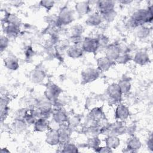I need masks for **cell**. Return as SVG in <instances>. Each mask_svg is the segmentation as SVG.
<instances>
[{"label": "cell", "instance_id": "6da1fadb", "mask_svg": "<svg viewBox=\"0 0 153 153\" xmlns=\"http://www.w3.org/2000/svg\"><path fill=\"white\" fill-rule=\"evenodd\" d=\"M153 19L152 6L147 9H139L134 12L129 20V25L133 27L143 26L146 23H150Z\"/></svg>", "mask_w": 153, "mask_h": 153}, {"label": "cell", "instance_id": "7a4b0ae2", "mask_svg": "<svg viewBox=\"0 0 153 153\" xmlns=\"http://www.w3.org/2000/svg\"><path fill=\"white\" fill-rule=\"evenodd\" d=\"M61 93L62 90L59 86L53 83H50L47 85L44 92V95L47 100L50 102H54L57 100Z\"/></svg>", "mask_w": 153, "mask_h": 153}, {"label": "cell", "instance_id": "3957f363", "mask_svg": "<svg viewBox=\"0 0 153 153\" xmlns=\"http://www.w3.org/2000/svg\"><path fill=\"white\" fill-rule=\"evenodd\" d=\"M74 13L72 10L65 7L62 8L57 17V23L60 25H67L73 22Z\"/></svg>", "mask_w": 153, "mask_h": 153}, {"label": "cell", "instance_id": "277c9868", "mask_svg": "<svg viewBox=\"0 0 153 153\" xmlns=\"http://www.w3.org/2000/svg\"><path fill=\"white\" fill-rule=\"evenodd\" d=\"M83 51L87 53H94L99 49V42L97 38L87 37L84 38L82 42Z\"/></svg>", "mask_w": 153, "mask_h": 153}, {"label": "cell", "instance_id": "5b68a950", "mask_svg": "<svg viewBox=\"0 0 153 153\" xmlns=\"http://www.w3.org/2000/svg\"><path fill=\"white\" fill-rule=\"evenodd\" d=\"M99 70L98 69L88 68L84 70L81 73L82 81L86 84L93 82L99 76Z\"/></svg>", "mask_w": 153, "mask_h": 153}, {"label": "cell", "instance_id": "8992f818", "mask_svg": "<svg viewBox=\"0 0 153 153\" xmlns=\"http://www.w3.org/2000/svg\"><path fill=\"white\" fill-rule=\"evenodd\" d=\"M108 96L113 100L119 102L122 98V92L118 84L113 83L108 86L106 90Z\"/></svg>", "mask_w": 153, "mask_h": 153}, {"label": "cell", "instance_id": "52a82bcc", "mask_svg": "<svg viewBox=\"0 0 153 153\" xmlns=\"http://www.w3.org/2000/svg\"><path fill=\"white\" fill-rule=\"evenodd\" d=\"M121 53V48L115 44H109L106 48V56L115 62Z\"/></svg>", "mask_w": 153, "mask_h": 153}, {"label": "cell", "instance_id": "ba28073f", "mask_svg": "<svg viewBox=\"0 0 153 153\" xmlns=\"http://www.w3.org/2000/svg\"><path fill=\"white\" fill-rule=\"evenodd\" d=\"M99 13L103 14L114 10L115 2L113 1H99L97 2Z\"/></svg>", "mask_w": 153, "mask_h": 153}, {"label": "cell", "instance_id": "9c48e42d", "mask_svg": "<svg viewBox=\"0 0 153 153\" xmlns=\"http://www.w3.org/2000/svg\"><path fill=\"white\" fill-rule=\"evenodd\" d=\"M115 62L108 58L106 56L99 57L97 60V66L99 71L105 72L108 71L114 64Z\"/></svg>", "mask_w": 153, "mask_h": 153}, {"label": "cell", "instance_id": "30bf717a", "mask_svg": "<svg viewBox=\"0 0 153 153\" xmlns=\"http://www.w3.org/2000/svg\"><path fill=\"white\" fill-rule=\"evenodd\" d=\"M130 115L128 108L124 105L120 104L117 106L115 112V117L119 121H124L126 120Z\"/></svg>", "mask_w": 153, "mask_h": 153}, {"label": "cell", "instance_id": "8fae6325", "mask_svg": "<svg viewBox=\"0 0 153 153\" xmlns=\"http://www.w3.org/2000/svg\"><path fill=\"white\" fill-rule=\"evenodd\" d=\"M45 142L50 145H56L60 143L57 130L50 129L46 134Z\"/></svg>", "mask_w": 153, "mask_h": 153}, {"label": "cell", "instance_id": "7c38bea8", "mask_svg": "<svg viewBox=\"0 0 153 153\" xmlns=\"http://www.w3.org/2000/svg\"><path fill=\"white\" fill-rule=\"evenodd\" d=\"M57 131L59 133L60 143H66L70 137L71 128L68 126L62 124L60 125Z\"/></svg>", "mask_w": 153, "mask_h": 153}, {"label": "cell", "instance_id": "4fadbf2b", "mask_svg": "<svg viewBox=\"0 0 153 153\" xmlns=\"http://www.w3.org/2000/svg\"><path fill=\"white\" fill-rule=\"evenodd\" d=\"M141 147V142L140 140L135 137L131 136L127 141V148L124 152H136Z\"/></svg>", "mask_w": 153, "mask_h": 153}, {"label": "cell", "instance_id": "5bb4252c", "mask_svg": "<svg viewBox=\"0 0 153 153\" xmlns=\"http://www.w3.org/2000/svg\"><path fill=\"white\" fill-rule=\"evenodd\" d=\"M104 118V113L100 107H95L93 108L89 113V118L93 122L95 123H98Z\"/></svg>", "mask_w": 153, "mask_h": 153}, {"label": "cell", "instance_id": "9a60e30c", "mask_svg": "<svg viewBox=\"0 0 153 153\" xmlns=\"http://www.w3.org/2000/svg\"><path fill=\"white\" fill-rule=\"evenodd\" d=\"M67 55L72 59H78L83 55L84 51L81 47L77 45L69 46L66 50Z\"/></svg>", "mask_w": 153, "mask_h": 153}, {"label": "cell", "instance_id": "2e32d148", "mask_svg": "<svg viewBox=\"0 0 153 153\" xmlns=\"http://www.w3.org/2000/svg\"><path fill=\"white\" fill-rule=\"evenodd\" d=\"M5 66L12 71H16L19 68V63L18 59L14 55L7 56L4 60Z\"/></svg>", "mask_w": 153, "mask_h": 153}, {"label": "cell", "instance_id": "e0dca14e", "mask_svg": "<svg viewBox=\"0 0 153 153\" xmlns=\"http://www.w3.org/2000/svg\"><path fill=\"white\" fill-rule=\"evenodd\" d=\"M133 61L139 65H145L150 62V59L146 52L140 51L136 53L133 57Z\"/></svg>", "mask_w": 153, "mask_h": 153}, {"label": "cell", "instance_id": "ac0fdd59", "mask_svg": "<svg viewBox=\"0 0 153 153\" xmlns=\"http://www.w3.org/2000/svg\"><path fill=\"white\" fill-rule=\"evenodd\" d=\"M75 8L76 13L78 14L82 15V16L88 14L91 10L90 3L88 1L77 2L75 4Z\"/></svg>", "mask_w": 153, "mask_h": 153}, {"label": "cell", "instance_id": "d6986e66", "mask_svg": "<svg viewBox=\"0 0 153 153\" xmlns=\"http://www.w3.org/2000/svg\"><path fill=\"white\" fill-rule=\"evenodd\" d=\"M34 124V129L36 131L42 132L49 128V122L45 118H39L36 120Z\"/></svg>", "mask_w": 153, "mask_h": 153}, {"label": "cell", "instance_id": "ffe728a7", "mask_svg": "<svg viewBox=\"0 0 153 153\" xmlns=\"http://www.w3.org/2000/svg\"><path fill=\"white\" fill-rule=\"evenodd\" d=\"M102 16L99 13H94L88 17L85 23L88 26H96L99 25L102 23Z\"/></svg>", "mask_w": 153, "mask_h": 153}, {"label": "cell", "instance_id": "44dd1931", "mask_svg": "<svg viewBox=\"0 0 153 153\" xmlns=\"http://www.w3.org/2000/svg\"><path fill=\"white\" fill-rule=\"evenodd\" d=\"M68 119L66 114L61 109L56 110L53 114V120L59 124H62L67 122Z\"/></svg>", "mask_w": 153, "mask_h": 153}, {"label": "cell", "instance_id": "7402d4cb", "mask_svg": "<svg viewBox=\"0 0 153 153\" xmlns=\"http://www.w3.org/2000/svg\"><path fill=\"white\" fill-rule=\"evenodd\" d=\"M31 79L34 83L41 82L45 77V73L40 69H35L31 74Z\"/></svg>", "mask_w": 153, "mask_h": 153}, {"label": "cell", "instance_id": "603a6c76", "mask_svg": "<svg viewBox=\"0 0 153 153\" xmlns=\"http://www.w3.org/2000/svg\"><path fill=\"white\" fill-rule=\"evenodd\" d=\"M20 26L13 24L8 23L5 27V33L8 37H16L20 32Z\"/></svg>", "mask_w": 153, "mask_h": 153}, {"label": "cell", "instance_id": "cb8c5ba5", "mask_svg": "<svg viewBox=\"0 0 153 153\" xmlns=\"http://www.w3.org/2000/svg\"><path fill=\"white\" fill-rule=\"evenodd\" d=\"M106 146L111 149L117 148L120 144V140L117 136H109L105 140Z\"/></svg>", "mask_w": 153, "mask_h": 153}, {"label": "cell", "instance_id": "d4e9b609", "mask_svg": "<svg viewBox=\"0 0 153 153\" xmlns=\"http://www.w3.org/2000/svg\"><path fill=\"white\" fill-rule=\"evenodd\" d=\"M118 85H119L123 94L128 93L131 89V83L128 78H124L119 81Z\"/></svg>", "mask_w": 153, "mask_h": 153}, {"label": "cell", "instance_id": "484cf974", "mask_svg": "<svg viewBox=\"0 0 153 153\" xmlns=\"http://www.w3.org/2000/svg\"><path fill=\"white\" fill-rule=\"evenodd\" d=\"M13 126L16 131L18 133H21L26 128L27 124L23 119L17 118L14 121Z\"/></svg>", "mask_w": 153, "mask_h": 153}, {"label": "cell", "instance_id": "4316f807", "mask_svg": "<svg viewBox=\"0 0 153 153\" xmlns=\"http://www.w3.org/2000/svg\"><path fill=\"white\" fill-rule=\"evenodd\" d=\"M131 60V57L130 55L126 52L121 51L119 56L116 59L115 62L119 64H126Z\"/></svg>", "mask_w": 153, "mask_h": 153}, {"label": "cell", "instance_id": "83f0119b", "mask_svg": "<svg viewBox=\"0 0 153 153\" xmlns=\"http://www.w3.org/2000/svg\"><path fill=\"white\" fill-rule=\"evenodd\" d=\"M100 142V140L97 136H93L88 139L87 145L88 148L96 149L97 147L99 146Z\"/></svg>", "mask_w": 153, "mask_h": 153}, {"label": "cell", "instance_id": "f1b7e54d", "mask_svg": "<svg viewBox=\"0 0 153 153\" xmlns=\"http://www.w3.org/2000/svg\"><path fill=\"white\" fill-rule=\"evenodd\" d=\"M149 32L150 30L148 27L143 26H140L139 27V29H137L136 33L138 37L141 38H145L149 35Z\"/></svg>", "mask_w": 153, "mask_h": 153}, {"label": "cell", "instance_id": "f546056e", "mask_svg": "<svg viewBox=\"0 0 153 153\" xmlns=\"http://www.w3.org/2000/svg\"><path fill=\"white\" fill-rule=\"evenodd\" d=\"M62 152H78L77 147L73 143H65L63 150H62Z\"/></svg>", "mask_w": 153, "mask_h": 153}, {"label": "cell", "instance_id": "4dcf8cb0", "mask_svg": "<svg viewBox=\"0 0 153 153\" xmlns=\"http://www.w3.org/2000/svg\"><path fill=\"white\" fill-rule=\"evenodd\" d=\"M116 14H117L116 11L114 10L108 12L106 13L101 14V16H102L103 20H105V21L108 22H111L114 20L115 17H116Z\"/></svg>", "mask_w": 153, "mask_h": 153}, {"label": "cell", "instance_id": "1f68e13d", "mask_svg": "<svg viewBox=\"0 0 153 153\" xmlns=\"http://www.w3.org/2000/svg\"><path fill=\"white\" fill-rule=\"evenodd\" d=\"M67 122L68 123V126L72 128L76 127L79 124L80 122V118L78 116H73L70 118H68Z\"/></svg>", "mask_w": 153, "mask_h": 153}, {"label": "cell", "instance_id": "d6a6232c", "mask_svg": "<svg viewBox=\"0 0 153 153\" xmlns=\"http://www.w3.org/2000/svg\"><path fill=\"white\" fill-rule=\"evenodd\" d=\"M83 32V27L79 25H75L71 27V36H81Z\"/></svg>", "mask_w": 153, "mask_h": 153}, {"label": "cell", "instance_id": "836d02e7", "mask_svg": "<svg viewBox=\"0 0 153 153\" xmlns=\"http://www.w3.org/2000/svg\"><path fill=\"white\" fill-rule=\"evenodd\" d=\"M54 3L55 2L53 1H41L39 2V5L45 8L47 11H50L53 7Z\"/></svg>", "mask_w": 153, "mask_h": 153}, {"label": "cell", "instance_id": "e575fe53", "mask_svg": "<svg viewBox=\"0 0 153 153\" xmlns=\"http://www.w3.org/2000/svg\"><path fill=\"white\" fill-rule=\"evenodd\" d=\"M97 38L98 42H99V48L100 47H103V48L105 47V48H106L107 47V46L109 45L108 44L109 40L106 36H105L104 35H102Z\"/></svg>", "mask_w": 153, "mask_h": 153}, {"label": "cell", "instance_id": "d590c367", "mask_svg": "<svg viewBox=\"0 0 153 153\" xmlns=\"http://www.w3.org/2000/svg\"><path fill=\"white\" fill-rule=\"evenodd\" d=\"M23 120L25 121L26 124H33L36 120V118L33 116L32 114H28L27 112L25 115Z\"/></svg>", "mask_w": 153, "mask_h": 153}, {"label": "cell", "instance_id": "8d00e7d4", "mask_svg": "<svg viewBox=\"0 0 153 153\" xmlns=\"http://www.w3.org/2000/svg\"><path fill=\"white\" fill-rule=\"evenodd\" d=\"M9 42V39L8 37L5 36H1V41H0V48H1V51H3L7 47L8 45Z\"/></svg>", "mask_w": 153, "mask_h": 153}, {"label": "cell", "instance_id": "74e56055", "mask_svg": "<svg viewBox=\"0 0 153 153\" xmlns=\"http://www.w3.org/2000/svg\"><path fill=\"white\" fill-rule=\"evenodd\" d=\"M95 151L97 152H112V149H111L110 148H109L107 146H102V147L99 146L95 149Z\"/></svg>", "mask_w": 153, "mask_h": 153}, {"label": "cell", "instance_id": "f35d334b", "mask_svg": "<svg viewBox=\"0 0 153 153\" xmlns=\"http://www.w3.org/2000/svg\"><path fill=\"white\" fill-rule=\"evenodd\" d=\"M136 127L134 126H130L129 127H126V133H128V134H132L134 133Z\"/></svg>", "mask_w": 153, "mask_h": 153}, {"label": "cell", "instance_id": "ab89813d", "mask_svg": "<svg viewBox=\"0 0 153 153\" xmlns=\"http://www.w3.org/2000/svg\"><path fill=\"white\" fill-rule=\"evenodd\" d=\"M147 145H148V148L151 149L152 150V136H151L147 142Z\"/></svg>", "mask_w": 153, "mask_h": 153}, {"label": "cell", "instance_id": "60d3db41", "mask_svg": "<svg viewBox=\"0 0 153 153\" xmlns=\"http://www.w3.org/2000/svg\"><path fill=\"white\" fill-rule=\"evenodd\" d=\"M132 2V1H128V0H123V1H119V2L123 4H124V5H126V4H130Z\"/></svg>", "mask_w": 153, "mask_h": 153}, {"label": "cell", "instance_id": "b9f144b4", "mask_svg": "<svg viewBox=\"0 0 153 153\" xmlns=\"http://www.w3.org/2000/svg\"><path fill=\"white\" fill-rule=\"evenodd\" d=\"M1 152H9L10 151L8 150L6 148H2V149H1Z\"/></svg>", "mask_w": 153, "mask_h": 153}]
</instances>
